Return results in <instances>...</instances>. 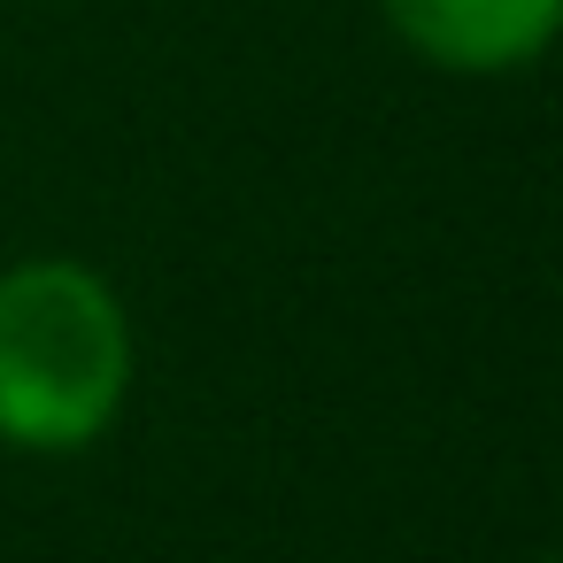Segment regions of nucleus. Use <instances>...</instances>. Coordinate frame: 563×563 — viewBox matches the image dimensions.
I'll list each match as a JSON object with an SVG mask.
<instances>
[{"label":"nucleus","mask_w":563,"mask_h":563,"mask_svg":"<svg viewBox=\"0 0 563 563\" xmlns=\"http://www.w3.org/2000/svg\"><path fill=\"white\" fill-rule=\"evenodd\" d=\"M140 378V332L109 271L78 255H16L0 271V448L78 455Z\"/></svg>","instance_id":"1"},{"label":"nucleus","mask_w":563,"mask_h":563,"mask_svg":"<svg viewBox=\"0 0 563 563\" xmlns=\"http://www.w3.org/2000/svg\"><path fill=\"white\" fill-rule=\"evenodd\" d=\"M378 16L440 78H517L563 40V0H378Z\"/></svg>","instance_id":"2"}]
</instances>
